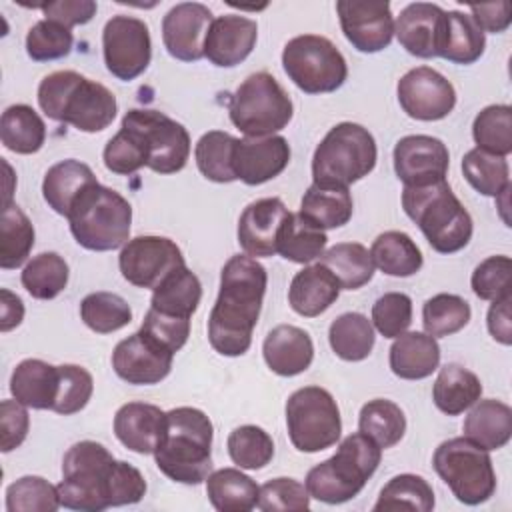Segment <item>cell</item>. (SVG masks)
<instances>
[{
    "mask_svg": "<svg viewBox=\"0 0 512 512\" xmlns=\"http://www.w3.org/2000/svg\"><path fill=\"white\" fill-rule=\"evenodd\" d=\"M266 284V268L256 258L236 254L226 260L218 298L208 316V342L218 354L234 358L248 352Z\"/></svg>",
    "mask_w": 512,
    "mask_h": 512,
    "instance_id": "1",
    "label": "cell"
},
{
    "mask_svg": "<svg viewBox=\"0 0 512 512\" xmlns=\"http://www.w3.org/2000/svg\"><path fill=\"white\" fill-rule=\"evenodd\" d=\"M40 110L62 124H72L80 132H102L118 112L116 96L100 82L74 70H56L40 80Z\"/></svg>",
    "mask_w": 512,
    "mask_h": 512,
    "instance_id": "2",
    "label": "cell"
},
{
    "mask_svg": "<svg viewBox=\"0 0 512 512\" xmlns=\"http://www.w3.org/2000/svg\"><path fill=\"white\" fill-rule=\"evenodd\" d=\"M210 418L192 406H178L166 412L164 436L154 450L158 470L174 482L196 486L212 472Z\"/></svg>",
    "mask_w": 512,
    "mask_h": 512,
    "instance_id": "3",
    "label": "cell"
},
{
    "mask_svg": "<svg viewBox=\"0 0 512 512\" xmlns=\"http://www.w3.org/2000/svg\"><path fill=\"white\" fill-rule=\"evenodd\" d=\"M402 208L436 252L454 254L468 246L474 222L446 180L418 188L404 186Z\"/></svg>",
    "mask_w": 512,
    "mask_h": 512,
    "instance_id": "4",
    "label": "cell"
},
{
    "mask_svg": "<svg viewBox=\"0 0 512 512\" xmlns=\"http://www.w3.org/2000/svg\"><path fill=\"white\" fill-rule=\"evenodd\" d=\"M382 458V448L366 434L346 436L336 454L316 464L306 474V490L310 498L324 504H342L360 494L372 478Z\"/></svg>",
    "mask_w": 512,
    "mask_h": 512,
    "instance_id": "5",
    "label": "cell"
},
{
    "mask_svg": "<svg viewBox=\"0 0 512 512\" xmlns=\"http://www.w3.org/2000/svg\"><path fill=\"white\" fill-rule=\"evenodd\" d=\"M66 218L74 240L86 250L108 252L130 240V202L100 182L88 186L76 198Z\"/></svg>",
    "mask_w": 512,
    "mask_h": 512,
    "instance_id": "6",
    "label": "cell"
},
{
    "mask_svg": "<svg viewBox=\"0 0 512 512\" xmlns=\"http://www.w3.org/2000/svg\"><path fill=\"white\" fill-rule=\"evenodd\" d=\"M116 458L94 440L72 444L62 460V480L56 486L60 504L68 510L102 512L112 506V474Z\"/></svg>",
    "mask_w": 512,
    "mask_h": 512,
    "instance_id": "7",
    "label": "cell"
},
{
    "mask_svg": "<svg viewBox=\"0 0 512 512\" xmlns=\"http://www.w3.org/2000/svg\"><path fill=\"white\" fill-rule=\"evenodd\" d=\"M378 160V148L368 128L340 122L328 130L312 156V184L348 188L368 176Z\"/></svg>",
    "mask_w": 512,
    "mask_h": 512,
    "instance_id": "8",
    "label": "cell"
},
{
    "mask_svg": "<svg viewBox=\"0 0 512 512\" xmlns=\"http://www.w3.org/2000/svg\"><path fill=\"white\" fill-rule=\"evenodd\" d=\"M228 114L244 136L260 138L286 128L294 104L272 74L254 72L230 94Z\"/></svg>",
    "mask_w": 512,
    "mask_h": 512,
    "instance_id": "9",
    "label": "cell"
},
{
    "mask_svg": "<svg viewBox=\"0 0 512 512\" xmlns=\"http://www.w3.org/2000/svg\"><path fill=\"white\" fill-rule=\"evenodd\" d=\"M432 466L462 504L478 506L496 492V474L488 450L464 436L444 440L434 450Z\"/></svg>",
    "mask_w": 512,
    "mask_h": 512,
    "instance_id": "10",
    "label": "cell"
},
{
    "mask_svg": "<svg viewBox=\"0 0 512 512\" xmlns=\"http://www.w3.org/2000/svg\"><path fill=\"white\" fill-rule=\"evenodd\" d=\"M288 438L298 452L314 454L340 440L342 420L334 396L320 386H304L286 400Z\"/></svg>",
    "mask_w": 512,
    "mask_h": 512,
    "instance_id": "11",
    "label": "cell"
},
{
    "mask_svg": "<svg viewBox=\"0 0 512 512\" xmlns=\"http://www.w3.org/2000/svg\"><path fill=\"white\" fill-rule=\"evenodd\" d=\"M286 76L306 94L338 90L348 76L342 52L324 36L302 34L286 42L282 50Z\"/></svg>",
    "mask_w": 512,
    "mask_h": 512,
    "instance_id": "12",
    "label": "cell"
},
{
    "mask_svg": "<svg viewBox=\"0 0 512 512\" xmlns=\"http://www.w3.org/2000/svg\"><path fill=\"white\" fill-rule=\"evenodd\" d=\"M122 124L140 134L150 170L158 174H176L186 166L190 156V134L180 122L160 110L132 108L124 114Z\"/></svg>",
    "mask_w": 512,
    "mask_h": 512,
    "instance_id": "13",
    "label": "cell"
},
{
    "mask_svg": "<svg viewBox=\"0 0 512 512\" xmlns=\"http://www.w3.org/2000/svg\"><path fill=\"white\" fill-rule=\"evenodd\" d=\"M104 64L118 80L138 78L152 60L148 24L128 14L112 16L102 30Z\"/></svg>",
    "mask_w": 512,
    "mask_h": 512,
    "instance_id": "14",
    "label": "cell"
},
{
    "mask_svg": "<svg viewBox=\"0 0 512 512\" xmlns=\"http://www.w3.org/2000/svg\"><path fill=\"white\" fill-rule=\"evenodd\" d=\"M126 282L138 288H156L168 274L186 266L178 244L166 236L130 238L118 256Z\"/></svg>",
    "mask_w": 512,
    "mask_h": 512,
    "instance_id": "15",
    "label": "cell"
},
{
    "mask_svg": "<svg viewBox=\"0 0 512 512\" xmlns=\"http://www.w3.org/2000/svg\"><path fill=\"white\" fill-rule=\"evenodd\" d=\"M396 94L406 116L422 122L442 120L456 106V90L452 82L430 66L408 70L398 80Z\"/></svg>",
    "mask_w": 512,
    "mask_h": 512,
    "instance_id": "16",
    "label": "cell"
},
{
    "mask_svg": "<svg viewBox=\"0 0 512 512\" xmlns=\"http://www.w3.org/2000/svg\"><path fill=\"white\" fill-rule=\"evenodd\" d=\"M336 12L346 40L358 52L374 54L390 46L394 16L386 0H340Z\"/></svg>",
    "mask_w": 512,
    "mask_h": 512,
    "instance_id": "17",
    "label": "cell"
},
{
    "mask_svg": "<svg viewBox=\"0 0 512 512\" xmlns=\"http://www.w3.org/2000/svg\"><path fill=\"white\" fill-rule=\"evenodd\" d=\"M394 172L406 188L430 186L446 180L450 154L440 138L410 134L394 146Z\"/></svg>",
    "mask_w": 512,
    "mask_h": 512,
    "instance_id": "18",
    "label": "cell"
},
{
    "mask_svg": "<svg viewBox=\"0 0 512 512\" xmlns=\"http://www.w3.org/2000/svg\"><path fill=\"white\" fill-rule=\"evenodd\" d=\"M174 352L138 330L120 340L112 352V368L128 384L150 386L162 382L172 370Z\"/></svg>",
    "mask_w": 512,
    "mask_h": 512,
    "instance_id": "19",
    "label": "cell"
},
{
    "mask_svg": "<svg viewBox=\"0 0 512 512\" xmlns=\"http://www.w3.org/2000/svg\"><path fill=\"white\" fill-rule=\"evenodd\" d=\"M212 12L200 2H180L162 18V42L166 52L180 62L204 58V42L212 24Z\"/></svg>",
    "mask_w": 512,
    "mask_h": 512,
    "instance_id": "20",
    "label": "cell"
},
{
    "mask_svg": "<svg viewBox=\"0 0 512 512\" xmlns=\"http://www.w3.org/2000/svg\"><path fill=\"white\" fill-rule=\"evenodd\" d=\"M290 162V144L284 136L238 138L234 148V174L248 186L264 184L280 176Z\"/></svg>",
    "mask_w": 512,
    "mask_h": 512,
    "instance_id": "21",
    "label": "cell"
},
{
    "mask_svg": "<svg viewBox=\"0 0 512 512\" xmlns=\"http://www.w3.org/2000/svg\"><path fill=\"white\" fill-rule=\"evenodd\" d=\"M288 208L280 198H260L250 202L238 218V242L252 258L276 254L278 234L288 218Z\"/></svg>",
    "mask_w": 512,
    "mask_h": 512,
    "instance_id": "22",
    "label": "cell"
},
{
    "mask_svg": "<svg viewBox=\"0 0 512 512\" xmlns=\"http://www.w3.org/2000/svg\"><path fill=\"white\" fill-rule=\"evenodd\" d=\"M258 24L240 14H224L212 20L204 42V56L220 68L244 62L256 46Z\"/></svg>",
    "mask_w": 512,
    "mask_h": 512,
    "instance_id": "23",
    "label": "cell"
},
{
    "mask_svg": "<svg viewBox=\"0 0 512 512\" xmlns=\"http://www.w3.org/2000/svg\"><path fill=\"white\" fill-rule=\"evenodd\" d=\"M166 428V412L148 402H128L114 416L116 438L136 454H154Z\"/></svg>",
    "mask_w": 512,
    "mask_h": 512,
    "instance_id": "24",
    "label": "cell"
},
{
    "mask_svg": "<svg viewBox=\"0 0 512 512\" xmlns=\"http://www.w3.org/2000/svg\"><path fill=\"white\" fill-rule=\"evenodd\" d=\"M262 354L274 374L290 378L310 368L314 360V344L306 330L292 324H280L266 334Z\"/></svg>",
    "mask_w": 512,
    "mask_h": 512,
    "instance_id": "25",
    "label": "cell"
},
{
    "mask_svg": "<svg viewBox=\"0 0 512 512\" xmlns=\"http://www.w3.org/2000/svg\"><path fill=\"white\" fill-rule=\"evenodd\" d=\"M486 48V36L470 14L444 10L438 24L436 56L454 64H474Z\"/></svg>",
    "mask_w": 512,
    "mask_h": 512,
    "instance_id": "26",
    "label": "cell"
},
{
    "mask_svg": "<svg viewBox=\"0 0 512 512\" xmlns=\"http://www.w3.org/2000/svg\"><path fill=\"white\" fill-rule=\"evenodd\" d=\"M340 284L324 264L304 266L294 274L288 288L290 308L304 316L316 318L326 312L340 296Z\"/></svg>",
    "mask_w": 512,
    "mask_h": 512,
    "instance_id": "27",
    "label": "cell"
},
{
    "mask_svg": "<svg viewBox=\"0 0 512 512\" xmlns=\"http://www.w3.org/2000/svg\"><path fill=\"white\" fill-rule=\"evenodd\" d=\"M442 8L430 2L408 4L394 22L400 46L416 58H436V36Z\"/></svg>",
    "mask_w": 512,
    "mask_h": 512,
    "instance_id": "28",
    "label": "cell"
},
{
    "mask_svg": "<svg viewBox=\"0 0 512 512\" xmlns=\"http://www.w3.org/2000/svg\"><path fill=\"white\" fill-rule=\"evenodd\" d=\"M60 372L58 366H52L38 358L22 360L10 376L12 396L28 408L34 410H52L58 396Z\"/></svg>",
    "mask_w": 512,
    "mask_h": 512,
    "instance_id": "29",
    "label": "cell"
},
{
    "mask_svg": "<svg viewBox=\"0 0 512 512\" xmlns=\"http://www.w3.org/2000/svg\"><path fill=\"white\" fill-rule=\"evenodd\" d=\"M388 364L394 376L402 380L428 378L440 364V346L426 332H404L394 338Z\"/></svg>",
    "mask_w": 512,
    "mask_h": 512,
    "instance_id": "30",
    "label": "cell"
},
{
    "mask_svg": "<svg viewBox=\"0 0 512 512\" xmlns=\"http://www.w3.org/2000/svg\"><path fill=\"white\" fill-rule=\"evenodd\" d=\"M464 418V438L484 450H500L512 438V408L502 400L486 398L470 406Z\"/></svg>",
    "mask_w": 512,
    "mask_h": 512,
    "instance_id": "31",
    "label": "cell"
},
{
    "mask_svg": "<svg viewBox=\"0 0 512 512\" xmlns=\"http://www.w3.org/2000/svg\"><path fill=\"white\" fill-rule=\"evenodd\" d=\"M96 182L98 180L88 164L68 158L48 168L42 180V196L56 214L66 218L76 198Z\"/></svg>",
    "mask_w": 512,
    "mask_h": 512,
    "instance_id": "32",
    "label": "cell"
},
{
    "mask_svg": "<svg viewBox=\"0 0 512 512\" xmlns=\"http://www.w3.org/2000/svg\"><path fill=\"white\" fill-rule=\"evenodd\" d=\"M482 396V382L480 378L456 364L450 362L440 368L434 386H432V400L436 408L448 416H458L476 404Z\"/></svg>",
    "mask_w": 512,
    "mask_h": 512,
    "instance_id": "33",
    "label": "cell"
},
{
    "mask_svg": "<svg viewBox=\"0 0 512 512\" xmlns=\"http://www.w3.org/2000/svg\"><path fill=\"white\" fill-rule=\"evenodd\" d=\"M206 496L220 512H248L258 506L260 486L238 468H220L208 474Z\"/></svg>",
    "mask_w": 512,
    "mask_h": 512,
    "instance_id": "34",
    "label": "cell"
},
{
    "mask_svg": "<svg viewBox=\"0 0 512 512\" xmlns=\"http://www.w3.org/2000/svg\"><path fill=\"white\" fill-rule=\"evenodd\" d=\"M202 300L200 278L188 268L182 266L168 274L152 292L150 308L168 316L192 318Z\"/></svg>",
    "mask_w": 512,
    "mask_h": 512,
    "instance_id": "35",
    "label": "cell"
},
{
    "mask_svg": "<svg viewBox=\"0 0 512 512\" xmlns=\"http://www.w3.org/2000/svg\"><path fill=\"white\" fill-rule=\"evenodd\" d=\"M354 202L348 188H326L310 184L300 202V216L320 230H332L348 224Z\"/></svg>",
    "mask_w": 512,
    "mask_h": 512,
    "instance_id": "36",
    "label": "cell"
},
{
    "mask_svg": "<svg viewBox=\"0 0 512 512\" xmlns=\"http://www.w3.org/2000/svg\"><path fill=\"white\" fill-rule=\"evenodd\" d=\"M370 256L376 268H380L388 276L408 278L416 274L422 264V252L416 242L400 230H388L376 236L370 248Z\"/></svg>",
    "mask_w": 512,
    "mask_h": 512,
    "instance_id": "37",
    "label": "cell"
},
{
    "mask_svg": "<svg viewBox=\"0 0 512 512\" xmlns=\"http://www.w3.org/2000/svg\"><path fill=\"white\" fill-rule=\"evenodd\" d=\"M2 144L16 154H34L44 146L46 124L28 104H12L0 118Z\"/></svg>",
    "mask_w": 512,
    "mask_h": 512,
    "instance_id": "38",
    "label": "cell"
},
{
    "mask_svg": "<svg viewBox=\"0 0 512 512\" xmlns=\"http://www.w3.org/2000/svg\"><path fill=\"white\" fill-rule=\"evenodd\" d=\"M342 290H358L368 284L374 276V262L366 246L360 242H338L332 248L324 250L320 256Z\"/></svg>",
    "mask_w": 512,
    "mask_h": 512,
    "instance_id": "39",
    "label": "cell"
},
{
    "mask_svg": "<svg viewBox=\"0 0 512 512\" xmlns=\"http://www.w3.org/2000/svg\"><path fill=\"white\" fill-rule=\"evenodd\" d=\"M328 342L334 354L346 362H360L370 356L376 336L372 322L360 312H344L332 320Z\"/></svg>",
    "mask_w": 512,
    "mask_h": 512,
    "instance_id": "40",
    "label": "cell"
},
{
    "mask_svg": "<svg viewBox=\"0 0 512 512\" xmlns=\"http://www.w3.org/2000/svg\"><path fill=\"white\" fill-rule=\"evenodd\" d=\"M326 242L328 238L324 230L312 226L300 216V212H290L280 228L276 254L296 264H308L322 256Z\"/></svg>",
    "mask_w": 512,
    "mask_h": 512,
    "instance_id": "41",
    "label": "cell"
},
{
    "mask_svg": "<svg viewBox=\"0 0 512 512\" xmlns=\"http://www.w3.org/2000/svg\"><path fill=\"white\" fill-rule=\"evenodd\" d=\"M358 430L374 440L380 448H392L406 432V416L396 402L374 398L360 408Z\"/></svg>",
    "mask_w": 512,
    "mask_h": 512,
    "instance_id": "42",
    "label": "cell"
},
{
    "mask_svg": "<svg viewBox=\"0 0 512 512\" xmlns=\"http://www.w3.org/2000/svg\"><path fill=\"white\" fill-rule=\"evenodd\" d=\"M238 138L222 130H210L200 136L194 146V158L200 174L218 184H228L236 180L234 174V148Z\"/></svg>",
    "mask_w": 512,
    "mask_h": 512,
    "instance_id": "43",
    "label": "cell"
},
{
    "mask_svg": "<svg viewBox=\"0 0 512 512\" xmlns=\"http://www.w3.org/2000/svg\"><path fill=\"white\" fill-rule=\"evenodd\" d=\"M34 248V226L30 218L16 206L6 204L2 208L0 222V268H20Z\"/></svg>",
    "mask_w": 512,
    "mask_h": 512,
    "instance_id": "44",
    "label": "cell"
},
{
    "mask_svg": "<svg viewBox=\"0 0 512 512\" xmlns=\"http://www.w3.org/2000/svg\"><path fill=\"white\" fill-rule=\"evenodd\" d=\"M462 174L482 196L498 198L510 186V168L504 156L472 148L462 158Z\"/></svg>",
    "mask_w": 512,
    "mask_h": 512,
    "instance_id": "45",
    "label": "cell"
},
{
    "mask_svg": "<svg viewBox=\"0 0 512 512\" xmlns=\"http://www.w3.org/2000/svg\"><path fill=\"white\" fill-rule=\"evenodd\" d=\"M70 268L56 252H42L34 256L22 270V286L36 300L56 298L68 284Z\"/></svg>",
    "mask_w": 512,
    "mask_h": 512,
    "instance_id": "46",
    "label": "cell"
},
{
    "mask_svg": "<svg viewBox=\"0 0 512 512\" xmlns=\"http://www.w3.org/2000/svg\"><path fill=\"white\" fill-rule=\"evenodd\" d=\"M476 148L496 156L512 152V108L508 104H490L482 108L472 124Z\"/></svg>",
    "mask_w": 512,
    "mask_h": 512,
    "instance_id": "47",
    "label": "cell"
},
{
    "mask_svg": "<svg viewBox=\"0 0 512 512\" xmlns=\"http://www.w3.org/2000/svg\"><path fill=\"white\" fill-rule=\"evenodd\" d=\"M470 304L458 294H436L422 306L424 332L432 338H444L460 332L470 322Z\"/></svg>",
    "mask_w": 512,
    "mask_h": 512,
    "instance_id": "48",
    "label": "cell"
},
{
    "mask_svg": "<svg viewBox=\"0 0 512 512\" xmlns=\"http://www.w3.org/2000/svg\"><path fill=\"white\" fill-rule=\"evenodd\" d=\"M410 508L418 512H430L434 508V490L426 478L418 474H398L388 480L380 490L374 510H398Z\"/></svg>",
    "mask_w": 512,
    "mask_h": 512,
    "instance_id": "49",
    "label": "cell"
},
{
    "mask_svg": "<svg viewBox=\"0 0 512 512\" xmlns=\"http://www.w3.org/2000/svg\"><path fill=\"white\" fill-rule=\"evenodd\" d=\"M80 318L92 332L110 334L132 322V310L114 292H92L80 302Z\"/></svg>",
    "mask_w": 512,
    "mask_h": 512,
    "instance_id": "50",
    "label": "cell"
},
{
    "mask_svg": "<svg viewBox=\"0 0 512 512\" xmlns=\"http://www.w3.org/2000/svg\"><path fill=\"white\" fill-rule=\"evenodd\" d=\"M228 454L238 468L260 470L274 458L272 436L254 424H244L228 434Z\"/></svg>",
    "mask_w": 512,
    "mask_h": 512,
    "instance_id": "51",
    "label": "cell"
},
{
    "mask_svg": "<svg viewBox=\"0 0 512 512\" xmlns=\"http://www.w3.org/2000/svg\"><path fill=\"white\" fill-rule=\"evenodd\" d=\"M60 506L58 488L42 476H22L6 488L8 512H54Z\"/></svg>",
    "mask_w": 512,
    "mask_h": 512,
    "instance_id": "52",
    "label": "cell"
},
{
    "mask_svg": "<svg viewBox=\"0 0 512 512\" xmlns=\"http://www.w3.org/2000/svg\"><path fill=\"white\" fill-rule=\"evenodd\" d=\"M102 160L112 174H120V176H130L140 168L148 166V158H146V150L140 134L134 128L124 124L104 146Z\"/></svg>",
    "mask_w": 512,
    "mask_h": 512,
    "instance_id": "53",
    "label": "cell"
},
{
    "mask_svg": "<svg viewBox=\"0 0 512 512\" xmlns=\"http://www.w3.org/2000/svg\"><path fill=\"white\" fill-rule=\"evenodd\" d=\"M74 36L54 20H38L26 34V52L34 62H52L70 54Z\"/></svg>",
    "mask_w": 512,
    "mask_h": 512,
    "instance_id": "54",
    "label": "cell"
},
{
    "mask_svg": "<svg viewBox=\"0 0 512 512\" xmlns=\"http://www.w3.org/2000/svg\"><path fill=\"white\" fill-rule=\"evenodd\" d=\"M58 372H60V384H58V396L52 412L62 416L76 414L92 398V392H94L92 374L78 364H60Z\"/></svg>",
    "mask_w": 512,
    "mask_h": 512,
    "instance_id": "55",
    "label": "cell"
},
{
    "mask_svg": "<svg viewBox=\"0 0 512 512\" xmlns=\"http://www.w3.org/2000/svg\"><path fill=\"white\" fill-rule=\"evenodd\" d=\"M472 292L480 300H498L512 294V260L510 256L498 254L482 260L470 278Z\"/></svg>",
    "mask_w": 512,
    "mask_h": 512,
    "instance_id": "56",
    "label": "cell"
},
{
    "mask_svg": "<svg viewBox=\"0 0 512 512\" xmlns=\"http://www.w3.org/2000/svg\"><path fill=\"white\" fill-rule=\"evenodd\" d=\"M372 326L384 338H398L412 324V300L404 292H386L372 304Z\"/></svg>",
    "mask_w": 512,
    "mask_h": 512,
    "instance_id": "57",
    "label": "cell"
},
{
    "mask_svg": "<svg viewBox=\"0 0 512 512\" xmlns=\"http://www.w3.org/2000/svg\"><path fill=\"white\" fill-rule=\"evenodd\" d=\"M258 508L264 512L276 510H308L310 508V494L304 484L294 478H274L260 486Z\"/></svg>",
    "mask_w": 512,
    "mask_h": 512,
    "instance_id": "58",
    "label": "cell"
},
{
    "mask_svg": "<svg viewBox=\"0 0 512 512\" xmlns=\"http://www.w3.org/2000/svg\"><path fill=\"white\" fill-rule=\"evenodd\" d=\"M140 330L176 354L190 336V320L148 308Z\"/></svg>",
    "mask_w": 512,
    "mask_h": 512,
    "instance_id": "59",
    "label": "cell"
},
{
    "mask_svg": "<svg viewBox=\"0 0 512 512\" xmlns=\"http://www.w3.org/2000/svg\"><path fill=\"white\" fill-rule=\"evenodd\" d=\"M26 408L28 406L18 402L16 398L2 400L0 404V450L4 454L18 448L28 436L30 416Z\"/></svg>",
    "mask_w": 512,
    "mask_h": 512,
    "instance_id": "60",
    "label": "cell"
},
{
    "mask_svg": "<svg viewBox=\"0 0 512 512\" xmlns=\"http://www.w3.org/2000/svg\"><path fill=\"white\" fill-rule=\"evenodd\" d=\"M46 20L64 24L66 28L86 24L94 18L98 6L92 0H56L40 4Z\"/></svg>",
    "mask_w": 512,
    "mask_h": 512,
    "instance_id": "61",
    "label": "cell"
},
{
    "mask_svg": "<svg viewBox=\"0 0 512 512\" xmlns=\"http://www.w3.org/2000/svg\"><path fill=\"white\" fill-rule=\"evenodd\" d=\"M470 16L476 26L486 34H500L510 26L512 20V6L510 2H496V4H472Z\"/></svg>",
    "mask_w": 512,
    "mask_h": 512,
    "instance_id": "62",
    "label": "cell"
},
{
    "mask_svg": "<svg viewBox=\"0 0 512 512\" xmlns=\"http://www.w3.org/2000/svg\"><path fill=\"white\" fill-rule=\"evenodd\" d=\"M510 302H512V294L508 296H502L498 300H494L490 304V310H488V318H486V324H488V332L490 336L504 344V346H510L512 344V320H510Z\"/></svg>",
    "mask_w": 512,
    "mask_h": 512,
    "instance_id": "63",
    "label": "cell"
},
{
    "mask_svg": "<svg viewBox=\"0 0 512 512\" xmlns=\"http://www.w3.org/2000/svg\"><path fill=\"white\" fill-rule=\"evenodd\" d=\"M0 298H2V302H0V330L8 332V330L16 328L22 322L24 304L16 294H12L6 288L0 290Z\"/></svg>",
    "mask_w": 512,
    "mask_h": 512,
    "instance_id": "64",
    "label": "cell"
}]
</instances>
